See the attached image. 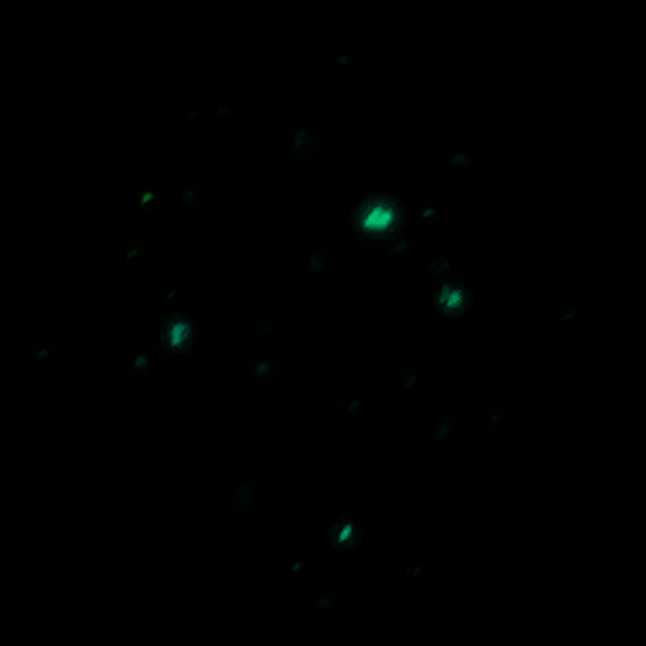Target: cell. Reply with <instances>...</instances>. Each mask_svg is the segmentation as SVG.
Returning a JSON list of instances; mask_svg holds the SVG:
<instances>
[{"mask_svg": "<svg viewBox=\"0 0 646 646\" xmlns=\"http://www.w3.org/2000/svg\"><path fill=\"white\" fill-rule=\"evenodd\" d=\"M273 144L291 170H303L318 147V129L311 119H288L273 134Z\"/></svg>", "mask_w": 646, "mask_h": 646, "instance_id": "cell-1", "label": "cell"}, {"mask_svg": "<svg viewBox=\"0 0 646 646\" xmlns=\"http://www.w3.org/2000/svg\"><path fill=\"white\" fill-rule=\"evenodd\" d=\"M278 376H281V361H278V356L271 354V351H260L253 364V382L260 389H268L278 382Z\"/></svg>", "mask_w": 646, "mask_h": 646, "instance_id": "cell-2", "label": "cell"}]
</instances>
